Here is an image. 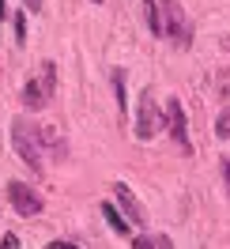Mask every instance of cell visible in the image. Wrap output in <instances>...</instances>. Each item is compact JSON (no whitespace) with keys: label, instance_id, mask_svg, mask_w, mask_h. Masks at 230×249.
Instances as JSON below:
<instances>
[{"label":"cell","instance_id":"cell-1","mask_svg":"<svg viewBox=\"0 0 230 249\" xmlns=\"http://www.w3.org/2000/svg\"><path fill=\"white\" fill-rule=\"evenodd\" d=\"M42 128L34 121H23V117H16L12 121V147H16V155L19 159H27V166H31L34 174H42Z\"/></svg>","mask_w":230,"mask_h":249},{"label":"cell","instance_id":"cell-2","mask_svg":"<svg viewBox=\"0 0 230 249\" xmlns=\"http://www.w3.org/2000/svg\"><path fill=\"white\" fill-rule=\"evenodd\" d=\"M162 4V38H174L181 49L193 46V23L185 16V8L177 0H159Z\"/></svg>","mask_w":230,"mask_h":249},{"label":"cell","instance_id":"cell-3","mask_svg":"<svg viewBox=\"0 0 230 249\" xmlns=\"http://www.w3.org/2000/svg\"><path fill=\"white\" fill-rule=\"evenodd\" d=\"M53 87H57V68H53V61H46L42 64V76L23 83V106L27 109H46L49 98H53Z\"/></svg>","mask_w":230,"mask_h":249},{"label":"cell","instance_id":"cell-4","mask_svg":"<svg viewBox=\"0 0 230 249\" xmlns=\"http://www.w3.org/2000/svg\"><path fill=\"white\" fill-rule=\"evenodd\" d=\"M166 128V117H162V109L155 106L151 94H140L136 102V140H151Z\"/></svg>","mask_w":230,"mask_h":249},{"label":"cell","instance_id":"cell-5","mask_svg":"<svg viewBox=\"0 0 230 249\" xmlns=\"http://www.w3.org/2000/svg\"><path fill=\"white\" fill-rule=\"evenodd\" d=\"M166 128H170V136H174V143H177V151H181V155H193V140H189L185 109H181L177 98H170V106H166Z\"/></svg>","mask_w":230,"mask_h":249},{"label":"cell","instance_id":"cell-6","mask_svg":"<svg viewBox=\"0 0 230 249\" xmlns=\"http://www.w3.org/2000/svg\"><path fill=\"white\" fill-rule=\"evenodd\" d=\"M8 200H12V208L19 215H38L42 212V196L31 185H23V181H8Z\"/></svg>","mask_w":230,"mask_h":249},{"label":"cell","instance_id":"cell-7","mask_svg":"<svg viewBox=\"0 0 230 249\" xmlns=\"http://www.w3.org/2000/svg\"><path fill=\"white\" fill-rule=\"evenodd\" d=\"M113 196H117V204H121V212L128 223H136V227H143V219H147V212H143V204L136 200V193L124 185V181H113Z\"/></svg>","mask_w":230,"mask_h":249},{"label":"cell","instance_id":"cell-8","mask_svg":"<svg viewBox=\"0 0 230 249\" xmlns=\"http://www.w3.org/2000/svg\"><path fill=\"white\" fill-rule=\"evenodd\" d=\"M143 16H147V31L162 38V4L159 0H143Z\"/></svg>","mask_w":230,"mask_h":249},{"label":"cell","instance_id":"cell-9","mask_svg":"<svg viewBox=\"0 0 230 249\" xmlns=\"http://www.w3.org/2000/svg\"><path fill=\"white\" fill-rule=\"evenodd\" d=\"M102 215H106V223H109V227H113L117 234H128V227H132V223L124 219V212H117L113 204H102Z\"/></svg>","mask_w":230,"mask_h":249},{"label":"cell","instance_id":"cell-10","mask_svg":"<svg viewBox=\"0 0 230 249\" xmlns=\"http://www.w3.org/2000/svg\"><path fill=\"white\" fill-rule=\"evenodd\" d=\"M132 249H174V246H170L166 234H143V238L132 242Z\"/></svg>","mask_w":230,"mask_h":249},{"label":"cell","instance_id":"cell-11","mask_svg":"<svg viewBox=\"0 0 230 249\" xmlns=\"http://www.w3.org/2000/svg\"><path fill=\"white\" fill-rule=\"evenodd\" d=\"M215 136H219V140H230V106L219 113V121H215Z\"/></svg>","mask_w":230,"mask_h":249},{"label":"cell","instance_id":"cell-12","mask_svg":"<svg viewBox=\"0 0 230 249\" xmlns=\"http://www.w3.org/2000/svg\"><path fill=\"white\" fill-rule=\"evenodd\" d=\"M16 42H19V46L27 42V19H23V12L16 16Z\"/></svg>","mask_w":230,"mask_h":249},{"label":"cell","instance_id":"cell-13","mask_svg":"<svg viewBox=\"0 0 230 249\" xmlns=\"http://www.w3.org/2000/svg\"><path fill=\"white\" fill-rule=\"evenodd\" d=\"M219 98H230V72L219 76Z\"/></svg>","mask_w":230,"mask_h":249},{"label":"cell","instance_id":"cell-14","mask_svg":"<svg viewBox=\"0 0 230 249\" xmlns=\"http://www.w3.org/2000/svg\"><path fill=\"white\" fill-rule=\"evenodd\" d=\"M0 249H19V238L16 234H4V238H0Z\"/></svg>","mask_w":230,"mask_h":249},{"label":"cell","instance_id":"cell-15","mask_svg":"<svg viewBox=\"0 0 230 249\" xmlns=\"http://www.w3.org/2000/svg\"><path fill=\"white\" fill-rule=\"evenodd\" d=\"M23 4H27V12H42V8H46L42 0H23Z\"/></svg>","mask_w":230,"mask_h":249},{"label":"cell","instance_id":"cell-16","mask_svg":"<svg viewBox=\"0 0 230 249\" xmlns=\"http://www.w3.org/2000/svg\"><path fill=\"white\" fill-rule=\"evenodd\" d=\"M223 181H227V193H230V159H223Z\"/></svg>","mask_w":230,"mask_h":249},{"label":"cell","instance_id":"cell-17","mask_svg":"<svg viewBox=\"0 0 230 249\" xmlns=\"http://www.w3.org/2000/svg\"><path fill=\"white\" fill-rule=\"evenodd\" d=\"M46 249H79V246H72V242H49Z\"/></svg>","mask_w":230,"mask_h":249},{"label":"cell","instance_id":"cell-18","mask_svg":"<svg viewBox=\"0 0 230 249\" xmlns=\"http://www.w3.org/2000/svg\"><path fill=\"white\" fill-rule=\"evenodd\" d=\"M4 16H8V8H4V0H0V19H4Z\"/></svg>","mask_w":230,"mask_h":249},{"label":"cell","instance_id":"cell-19","mask_svg":"<svg viewBox=\"0 0 230 249\" xmlns=\"http://www.w3.org/2000/svg\"><path fill=\"white\" fill-rule=\"evenodd\" d=\"M91 4H102V0H91Z\"/></svg>","mask_w":230,"mask_h":249}]
</instances>
